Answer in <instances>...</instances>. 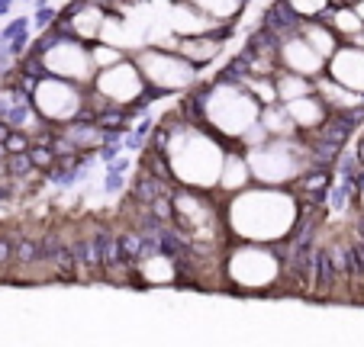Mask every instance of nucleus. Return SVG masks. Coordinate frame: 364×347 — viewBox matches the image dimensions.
<instances>
[{
  "label": "nucleus",
  "mask_w": 364,
  "mask_h": 347,
  "mask_svg": "<svg viewBox=\"0 0 364 347\" xmlns=\"http://www.w3.org/2000/svg\"><path fill=\"white\" fill-rule=\"evenodd\" d=\"M187 109L193 113L191 119L203 123L223 142H232V145H239L242 136L262 119V100L229 71L213 77L210 84H203L197 90V97H191Z\"/></svg>",
  "instance_id": "3"
},
{
  "label": "nucleus",
  "mask_w": 364,
  "mask_h": 347,
  "mask_svg": "<svg viewBox=\"0 0 364 347\" xmlns=\"http://www.w3.org/2000/svg\"><path fill=\"white\" fill-rule=\"evenodd\" d=\"M139 277L149 286H171V283H178V260L165 251L142 254V260H139Z\"/></svg>",
  "instance_id": "18"
},
{
  "label": "nucleus",
  "mask_w": 364,
  "mask_h": 347,
  "mask_svg": "<svg viewBox=\"0 0 364 347\" xmlns=\"http://www.w3.org/2000/svg\"><path fill=\"white\" fill-rule=\"evenodd\" d=\"M26 71H42V75L68 77L75 84L90 87L94 84V58H90V42L65 33L55 26V33H46L33 48V58L26 62Z\"/></svg>",
  "instance_id": "7"
},
{
  "label": "nucleus",
  "mask_w": 364,
  "mask_h": 347,
  "mask_svg": "<svg viewBox=\"0 0 364 347\" xmlns=\"http://www.w3.org/2000/svg\"><path fill=\"white\" fill-rule=\"evenodd\" d=\"M252 167H248V158L245 151H226V161H223V174H220V187H216V193H226V197H232V193L245 190V187H252Z\"/></svg>",
  "instance_id": "17"
},
{
  "label": "nucleus",
  "mask_w": 364,
  "mask_h": 347,
  "mask_svg": "<svg viewBox=\"0 0 364 347\" xmlns=\"http://www.w3.org/2000/svg\"><path fill=\"white\" fill-rule=\"evenodd\" d=\"M191 7H197L200 13H206V16H213V20H220V23H232V20H239L242 16V10L248 7V0H187Z\"/></svg>",
  "instance_id": "23"
},
{
  "label": "nucleus",
  "mask_w": 364,
  "mask_h": 347,
  "mask_svg": "<svg viewBox=\"0 0 364 347\" xmlns=\"http://www.w3.org/2000/svg\"><path fill=\"white\" fill-rule=\"evenodd\" d=\"M323 20L336 29L342 42H351L358 33H364V20H361V13H358L351 4H332V7L323 13Z\"/></svg>",
  "instance_id": "20"
},
{
  "label": "nucleus",
  "mask_w": 364,
  "mask_h": 347,
  "mask_svg": "<svg viewBox=\"0 0 364 347\" xmlns=\"http://www.w3.org/2000/svg\"><path fill=\"white\" fill-rule=\"evenodd\" d=\"M10 7H14V0H0V16H7Z\"/></svg>",
  "instance_id": "29"
},
{
  "label": "nucleus",
  "mask_w": 364,
  "mask_h": 347,
  "mask_svg": "<svg viewBox=\"0 0 364 347\" xmlns=\"http://www.w3.org/2000/svg\"><path fill=\"white\" fill-rule=\"evenodd\" d=\"M351 7H355L358 13H361V20H364V0H358V4H351Z\"/></svg>",
  "instance_id": "30"
},
{
  "label": "nucleus",
  "mask_w": 364,
  "mask_h": 347,
  "mask_svg": "<svg viewBox=\"0 0 364 347\" xmlns=\"http://www.w3.org/2000/svg\"><path fill=\"white\" fill-rule=\"evenodd\" d=\"M171 209L178 235L191 248H220L229 238L223 206L216 203L210 190L178 187V190H171Z\"/></svg>",
  "instance_id": "5"
},
{
  "label": "nucleus",
  "mask_w": 364,
  "mask_h": 347,
  "mask_svg": "<svg viewBox=\"0 0 364 347\" xmlns=\"http://www.w3.org/2000/svg\"><path fill=\"white\" fill-rule=\"evenodd\" d=\"M336 4H358V0H336Z\"/></svg>",
  "instance_id": "32"
},
{
  "label": "nucleus",
  "mask_w": 364,
  "mask_h": 347,
  "mask_svg": "<svg viewBox=\"0 0 364 347\" xmlns=\"http://www.w3.org/2000/svg\"><path fill=\"white\" fill-rule=\"evenodd\" d=\"M316 94L326 100V106L332 109L336 116L348 113V116H358L364 109V94H358V90L345 87L342 81H336L332 75H319L316 77Z\"/></svg>",
  "instance_id": "15"
},
{
  "label": "nucleus",
  "mask_w": 364,
  "mask_h": 347,
  "mask_svg": "<svg viewBox=\"0 0 364 347\" xmlns=\"http://www.w3.org/2000/svg\"><path fill=\"white\" fill-rule=\"evenodd\" d=\"M223 39H226V33H203V35H178V45H174V52H181L187 58V62H193L197 68H203V65H213L216 58L223 55Z\"/></svg>",
  "instance_id": "16"
},
{
  "label": "nucleus",
  "mask_w": 364,
  "mask_h": 347,
  "mask_svg": "<svg viewBox=\"0 0 364 347\" xmlns=\"http://www.w3.org/2000/svg\"><path fill=\"white\" fill-rule=\"evenodd\" d=\"M107 16H110V10L103 7V4L77 0V4H71V7L65 10V20L58 23V26H62L65 33L84 39V42H97L103 35V23H107Z\"/></svg>",
  "instance_id": "12"
},
{
  "label": "nucleus",
  "mask_w": 364,
  "mask_h": 347,
  "mask_svg": "<svg viewBox=\"0 0 364 347\" xmlns=\"http://www.w3.org/2000/svg\"><path fill=\"white\" fill-rule=\"evenodd\" d=\"M274 87H277V100L287 103V100H296V97L313 94V90H316V81L306 75H296V71L281 68L274 75Z\"/></svg>",
  "instance_id": "22"
},
{
  "label": "nucleus",
  "mask_w": 364,
  "mask_h": 347,
  "mask_svg": "<svg viewBox=\"0 0 364 347\" xmlns=\"http://www.w3.org/2000/svg\"><path fill=\"white\" fill-rule=\"evenodd\" d=\"M90 58H94V68L100 71V68H110V65L123 62V58H126V48L113 45V42L97 39V42H90Z\"/></svg>",
  "instance_id": "24"
},
{
  "label": "nucleus",
  "mask_w": 364,
  "mask_h": 347,
  "mask_svg": "<svg viewBox=\"0 0 364 347\" xmlns=\"http://www.w3.org/2000/svg\"><path fill=\"white\" fill-rule=\"evenodd\" d=\"M252 167V180L264 187H296V180L313 167V145L306 136L294 138H274L255 145V148H242Z\"/></svg>",
  "instance_id": "4"
},
{
  "label": "nucleus",
  "mask_w": 364,
  "mask_h": 347,
  "mask_svg": "<svg viewBox=\"0 0 364 347\" xmlns=\"http://www.w3.org/2000/svg\"><path fill=\"white\" fill-rule=\"evenodd\" d=\"M326 75H332L336 81H342L345 87L364 94V48L355 45V42H342L338 52L329 58Z\"/></svg>",
  "instance_id": "13"
},
{
  "label": "nucleus",
  "mask_w": 364,
  "mask_h": 347,
  "mask_svg": "<svg viewBox=\"0 0 364 347\" xmlns=\"http://www.w3.org/2000/svg\"><path fill=\"white\" fill-rule=\"evenodd\" d=\"M132 58L149 81L151 94H181V90L193 87L200 77L197 65L165 45H139L132 48Z\"/></svg>",
  "instance_id": "9"
},
{
  "label": "nucleus",
  "mask_w": 364,
  "mask_h": 347,
  "mask_svg": "<svg viewBox=\"0 0 364 347\" xmlns=\"http://www.w3.org/2000/svg\"><path fill=\"white\" fill-rule=\"evenodd\" d=\"M296 33H300L313 48H316V52H323L326 58H332V55L338 52V45H342L338 33H336V29H332L326 20H323V23H319V20H300Z\"/></svg>",
  "instance_id": "19"
},
{
  "label": "nucleus",
  "mask_w": 364,
  "mask_h": 347,
  "mask_svg": "<svg viewBox=\"0 0 364 347\" xmlns=\"http://www.w3.org/2000/svg\"><path fill=\"white\" fill-rule=\"evenodd\" d=\"M351 42H355V45H361V48H364V33H358V35H355V39H351Z\"/></svg>",
  "instance_id": "31"
},
{
  "label": "nucleus",
  "mask_w": 364,
  "mask_h": 347,
  "mask_svg": "<svg viewBox=\"0 0 364 347\" xmlns=\"http://www.w3.org/2000/svg\"><path fill=\"white\" fill-rule=\"evenodd\" d=\"M223 216H226V231L232 241L284 245L294 238L303 222V199L294 187L252 184L226 197Z\"/></svg>",
  "instance_id": "1"
},
{
  "label": "nucleus",
  "mask_w": 364,
  "mask_h": 347,
  "mask_svg": "<svg viewBox=\"0 0 364 347\" xmlns=\"http://www.w3.org/2000/svg\"><path fill=\"white\" fill-rule=\"evenodd\" d=\"M226 145L213 129H206L197 119L161 123L159 136H151V148L161 155L168 177L178 187L216 193L226 161Z\"/></svg>",
  "instance_id": "2"
},
{
  "label": "nucleus",
  "mask_w": 364,
  "mask_h": 347,
  "mask_svg": "<svg viewBox=\"0 0 364 347\" xmlns=\"http://www.w3.org/2000/svg\"><path fill=\"white\" fill-rule=\"evenodd\" d=\"M277 62H281V68L306 75V77H313V81H316L319 75H326V68H329V58H326L323 52H316L296 29L277 35Z\"/></svg>",
  "instance_id": "11"
},
{
  "label": "nucleus",
  "mask_w": 364,
  "mask_h": 347,
  "mask_svg": "<svg viewBox=\"0 0 364 347\" xmlns=\"http://www.w3.org/2000/svg\"><path fill=\"white\" fill-rule=\"evenodd\" d=\"M223 280L239 293H268L284 280V258L274 245L235 241L223 254Z\"/></svg>",
  "instance_id": "6"
},
{
  "label": "nucleus",
  "mask_w": 364,
  "mask_h": 347,
  "mask_svg": "<svg viewBox=\"0 0 364 347\" xmlns=\"http://www.w3.org/2000/svg\"><path fill=\"white\" fill-rule=\"evenodd\" d=\"M258 123L268 129V136L274 138H294L300 136V129H296L294 123V116L287 113V106L284 103H268V106H262V119Z\"/></svg>",
  "instance_id": "21"
},
{
  "label": "nucleus",
  "mask_w": 364,
  "mask_h": 347,
  "mask_svg": "<svg viewBox=\"0 0 364 347\" xmlns=\"http://www.w3.org/2000/svg\"><path fill=\"white\" fill-rule=\"evenodd\" d=\"M4 145H7V151H29V136H26V132H16L14 129Z\"/></svg>",
  "instance_id": "26"
},
{
  "label": "nucleus",
  "mask_w": 364,
  "mask_h": 347,
  "mask_svg": "<svg viewBox=\"0 0 364 347\" xmlns=\"http://www.w3.org/2000/svg\"><path fill=\"white\" fill-rule=\"evenodd\" d=\"M52 20H58V13H55V10H52V7H39V10H36V26H39V29L55 26V23H52Z\"/></svg>",
  "instance_id": "27"
},
{
  "label": "nucleus",
  "mask_w": 364,
  "mask_h": 347,
  "mask_svg": "<svg viewBox=\"0 0 364 347\" xmlns=\"http://www.w3.org/2000/svg\"><path fill=\"white\" fill-rule=\"evenodd\" d=\"M90 87L110 103V106H119V109L139 106V103H145V97L151 94L149 81H145V75L139 71L132 55H126L123 62L110 65V68H100L94 75V84H90Z\"/></svg>",
  "instance_id": "10"
},
{
  "label": "nucleus",
  "mask_w": 364,
  "mask_h": 347,
  "mask_svg": "<svg viewBox=\"0 0 364 347\" xmlns=\"http://www.w3.org/2000/svg\"><path fill=\"white\" fill-rule=\"evenodd\" d=\"M10 254H14V248H10V241H7V238H0V264H7V260H10Z\"/></svg>",
  "instance_id": "28"
},
{
  "label": "nucleus",
  "mask_w": 364,
  "mask_h": 347,
  "mask_svg": "<svg viewBox=\"0 0 364 347\" xmlns=\"http://www.w3.org/2000/svg\"><path fill=\"white\" fill-rule=\"evenodd\" d=\"M284 4H287L296 16H303V20H319L336 0H284Z\"/></svg>",
  "instance_id": "25"
},
{
  "label": "nucleus",
  "mask_w": 364,
  "mask_h": 347,
  "mask_svg": "<svg viewBox=\"0 0 364 347\" xmlns=\"http://www.w3.org/2000/svg\"><path fill=\"white\" fill-rule=\"evenodd\" d=\"M284 106H287V113L294 116V123H296V129H300V136H316V132L329 123L332 116H336L329 106H326V100L316 94V90H313V94H306V97H296V100H287Z\"/></svg>",
  "instance_id": "14"
},
{
  "label": "nucleus",
  "mask_w": 364,
  "mask_h": 347,
  "mask_svg": "<svg viewBox=\"0 0 364 347\" xmlns=\"http://www.w3.org/2000/svg\"><path fill=\"white\" fill-rule=\"evenodd\" d=\"M23 90L29 94L33 106L42 113L46 123L65 126L75 119H90V87H84V84L39 71V75L23 77Z\"/></svg>",
  "instance_id": "8"
}]
</instances>
